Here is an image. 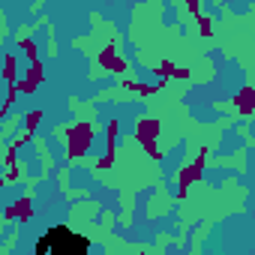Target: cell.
<instances>
[{"label":"cell","instance_id":"obj_1","mask_svg":"<svg viewBox=\"0 0 255 255\" xmlns=\"http://www.w3.org/2000/svg\"><path fill=\"white\" fill-rule=\"evenodd\" d=\"M87 237H81L78 231L66 228V225H54L45 231V237L36 240V252L39 255H81L87 252Z\"/></svg>","mask_w":255,"mask_h":255}]
</instances>
